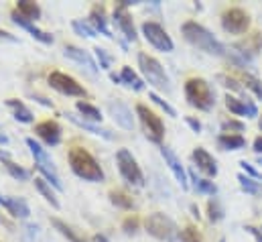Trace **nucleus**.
Masks as SVG:
<instances>
[{
  "instance_id": "1",
  "label": "nucleus",
  "mask_w": 262,
  "mask_h": 242,
  "mask_svg": "<svg viewBox=\"0 0 262 242\" xmlns=\"http://www.w3.org/2000/svg\"><path fill=\"white\" fill-rule=\"evenodd\" d=\"M181 33H183L185 41H189L197 49H201V51H205V53H209V55H217V57H224V55H226L224 43H220L203 25H199L195 21L183 23Z\"/></svg>"
},
{
  "instance_id": "2",
  "label": "nucleus",
  "mask_w": 262,
  "mask_h": 242,
  "mask_svg": "<svg viewBox=\"0 0 262 242\" xmlns=\"http://www.w3.org/2000/svg\"><path fill=\"white\" fill-rule=\"evenodd\" d=\"M69 167L77 177H81L85 182H104V169L100 167L96 157L81 147H73L69 151Z\"/></svg>"
},
{
  "instance_id": "3",
  "label": "nucleus",
  "mask_w": 262,
  "mask_h": 242,
  "mask_svg": "<svg viewBox=\"0 0 262 242\" xmlns=\"http://www.w3.org/2000/svg\"><path fill=\"white\" fill-rule=\"evenodd\" d=\"M185 98H187L189 106H193L201 112L211 110L215 104V94L203 77H189L185 82Z\"/></svg>"
},
{
  "instance_id": "4",
  "label": "nucleus",
  "mask_w": 262,
  "mask_h": 242,
  "mask_svg": "<svg viewBox=\"0 0 262 242\" xmlns=\"http://www.w3.org/2000/svg\"><path fill=\"white\" fill-rule=\"evenodd\" d=\"M138 67H140L144 79H146L152 88L163 90V92H169V90H171L169 75H167L165 67L161 65L159 59H155V57L148 55V53H138Z\"/></svg>"
},
{
  "instance_id": "5",
  "label": "nucleus",
  "mask_w": 262,
  "mask_h": 242,
  "mask_svg": "<svg viewBox=\"0 0 262 242\" xmlns=\"http://www.w3.org/2000/svg\"><path fill=\"white\" fill-rule=\"evenodd\" d=\"M144 228H146V232H148L150 236H155L157 240L175 242L179 238V228H177V224H175L169 216H165V214H161V212H155V214L146 216Z\"/></svg>"
},
{
  "instance_id": "6",
  "label": "nucleus",
  "mask_w": 262,
  "mask_h": 242,
  "mask_svg": "<svg viewBox=\"0 0 262 242\" xmlns=\"http://www.w3.org/2000/svg\"><path fill=\"white\" fill-rule=\"evenodd\" d=\"M136 116L144 128V134L148 140L161 145L165 138V124L161 120V116H157L152 110H148L144 104H136Z\"/></svg>"
},
{
  "instance_id": "7",
  "label": "nucleus",
  "mask_w": 262,
  "mask_h": 242,
  "mask_svg": "<svg viewBox=\"0 0 262 242\" xmlns=\"http://www.w3.org/2000/svg\"><path fill=\"white\" fill-rule=\"evenodd\" d=\"M142 35H144V39H146L155 49H159V51H163V53H171V51L175 49V43H173V39L169 37V33L165 31V27L159 25V23H155V21L142 23Z\"/></svg>"
},
{
  "instance_id": "8",
  "label": "nucleus",
  "mask_w": 262,
  "mask_h": 242,
  "mask_svg": "<svg viewBox=\"0 0 262 242\" xmlns=\"http://www.w3.org/2000/svg\"><path fill=\"white\" fill-rule=\"evenodd\" d=\"M116 165H118L120 175L130 183V185H136V187H142L144 185V175H142L136 159L132 157V153L128 149H120L116 153Z\"/></svg>"
},
{
  "instance_id": "9",
  "label": "nucleus",
  "mask_w": 262,
  "mask_h": 242,
  "mask_svg": "<svg viewBox=\"0 0 262 242\" xmlns=\"http://www.w3.org/2000/svg\"><path fill=\"white\" fill-rule=\"evenodd\" d=\"M47 82H49V86H51L53 90H57V92L63 94V96H75V98H85V96H88L85 88H83L75 77L67 75L63 71H51L49 77H47Z\"/></svg>"
},
{
  "instance_id": "10",
  "label": "nucleus",
  "mask_w": 262,
  "mask_h": 242,
  "mask_svg": "<svg viewBox=\"0 0 262 242\" xmlns=\"http://www.w3.org/2000/svg\"><path fill=\"white\" fill-rule=\"evenodd\" d=\"M222 27L230 35H244L250 29V14L242 8H228L222 14Z\"/></svg>"
},
{
  "instance_id": "11",
  "label": "nucleus",
  "mask_w": 262,
  "mask_h": 242,
  "mask_svg": "<svg viewBox=\"0 0 262 242\" xmlns=\"http://www.w3.org/2000/svg\"><path fill=\"white\" fill-rule=\"evenodd\" d=\"M226 108L236 114V116H246V118H256L258 116V108L254 104V100H250L248 96L246 98H236V96H226Z\"/></svg>"
},
{
  "instance_id": "12",
  "label": "nucleus",
  "mask_w": 262,
  "mask_h": 242,
  "mask_svg": "<svg viewBox=\"0 0 262 242\" xmlns=\"http://www.w3.org/2000/svg\"><path fill=\"white\" fill-rule=\"evenodd\" d=\"M161 155H163V159H165L167 167L171 169L173 177L179 182V185H181L183 189H187V187H189V177H187V171H185V167L181 165L179 157H177L169 147H161Z\"/></svg>"
},
{
  "instance_id": "13",
  "label": "nucleus",
  "mask_w": 262,
  "mask_h": 242,
  "mask_svg": "<svg viewBox=\"0 0 262 242\" xmlns=\"http://www.w3.org/2000/svg\"><path fill=\"white\" fill-rule=\"evenodd\" d=\"M35 134L49 147H57L61 143V126L55 120H43L35 126Z\"/></svg>"
},
{
  "instance_id": "14",
  "label": "nucleus",
  "mask_w": 262,
  "mask_h": 242,
  "mask_svg": "<svg viewBox=\"0 0 262 242\" xmlns=\"http://www.w3.org/2000/svg\"><path fill=\"white\" fill-rule=\"evenodd\" d=\"M234 51H236L238 55H242L244 59L250 61L252 57H256L262 51V35L260 33H250V35H246V39H242V41H238V43L234 45Z\"/></svg>"
},
{
  "instance_id": "15",
  "label": "nucleus",
  "mask_w": 262,
  "mask_h": 242,
  "mask_svg": "<svg viewBox=\"0 0 262 242\" xmlns=\"http://www.w3.org/2000/svg\"><path fill=\"white\" fill-rule=\"evenodd\" d=\"M108 112L110 116L114 118V122L118 126H122L124 130H132L134 128V116H132V110L120 100H112L108 102Z\"/></svg>"
},
{
  "instance_id": "16",
  "label": "nucleus",
  "mask_w": 262,
  "mask_h": 242,
  "mask_svg": "<svg viewBox=\"0 0 262 242\" xmlns=\"http://www.w3.org/2000/svg\"><path fill=\"white\" fill-rule=\"evenodd\" d=\"M63 55H66L67 59H71V61H75V63H79V65H83V67H85V71H88V73H92V75H96V73L100 71V65L94 61V57H92L85 49H79V47H75V45H66Z\"/></svg>"
},
{
  "instance_id": "17",
  "label": "nucleus",
  "mask_w": 262,
  "mask_h": 242,
  "mask_svg": "<svg viewBox=\"0 0 262 242\" xmlns=\"http://www.w3.org/2000/svg\"><path fill=\"white\" fill-rule=\"evenodd\" d=\"M114 23L116 27L120 29V33L124 35L126 41H136V27H134V21H132V14L128 12V8H122V6H116L114 8Z\"/></svg>"
},
{
  "instance_id": "18",
  "label": "nucleus",
  "mask_w": 262,
  "mask_h": 242,
  "mask_svg": "<svg viewBox=\"0 0 262 242\" xmlns=\"http://www.w3.org/2000/svg\"><path fill=\"white\" fill-rule=\"evenodd\" d=\"M0 206L12 216V218H29L31 216V208L27 204L25 197H10V195H2L0 193Z\"/></svg>"
},
{
  "instance_id": "19",
  "label": "nucleus",
  "mask_w": 262,
  "mask_h": 242,
  "mask_svg": "<svg viewBox=\"0 0 262 242\" xmlns=\"http://www.w3.org/2000/svg\"><path fill=\"white\" fill-rule=\"evenodd\" d=\"M10 18H12V23L14 25H18L20 29H25V31H29L37 41H41V43H45V45H51L53 43V35L51 33H47V31H41L39 27H35V23H31V21H27V18H23L16 10H12V14H10Z\"/></svg>"
},
{
  "instance_id": "20",
  "label": "nucleus",
  "mask_w": 262,
  "mask_h": 242,
  "mask_svg": "<svg viewBox=\"0 0 262 242\" xmlns=\"http://www.w3.org/2000/svg\"><path fill=\"white\" fill-rule=\"evenodd\" d=\"M90 21V25L96 29V33H102L104 37H108V39H116L114 35H112V31L108 29V18H106V10H104V6H100V4H96L92 10H90V16H88Z\"/></svg>"
},
{
  "instance_id": "21",
  "label": "nucleus",
  "mask_w": 262,
  "mask_h": 242,
  "mask_svg": "<svg viewBox=\"0 0 262 242\" xmlns=\"http://www.w3.org/2000/svg\"><path fill=\"white\" fill-rule=\"evenodd\" d=\"M193 161H195L197 169L201 173H205L207 177H215L217 175V163H215V159L203 147H197L195 151H193Z\"/></svg>"
},
{
  "instance_id": "22",
  "label": "nucleus",
  "mask_w": 262,
  "mask_h": 242,
  "mask_svg": "<svg viewBox=\"0 0 262 242\" xmlns=\"http://www.w3.org/2000/svg\"><path fill=\"white\" fill-rule=\"evenodd\" d=\"M27 147L31 149V155L35 157V165H37V169L39 167H45V169H55V165H53V159L47 155V151L39 145V143H35V138H27Z\"/></svg>"
},
{
  "instance_id": "23",
  "label": "nucleus",
  "mask_w": 262,
  "mask_h": 242,
  "mask_svg": "<svg viewBox=\"0 0 262 242\" xmlns=\"http://www.w3.org/2000/svg\"><path fill=\"white\" fill-rule=\"evenodd\" d=\"M66 116H67V120H71L75 126H79V128H83V130H88V132H92V134H96V136H104V138H108V140H110V138H114L110 130L100 128V126H96V124H92V122L83 120V118H79V116H75V114H71V112H67Z\"/></svg>"
},
{
  "instance_id": "24",
  "label": "nucleus",
  "mask_w": 262,
  "mask_h": 242,
  "mask_svg": "<svg viewBox=\"0 0 262 242\" xmlns=\"http://www.w3.org/2000/svg\"><path fill=\"white\" fill-rule=\"evenodd\" d=\"M14 10H16V12H18L23 18H27V21H31V23H35V21H39V18H41V6H39L37 2L18 0Z\"/></svg>"
},
{
  "instance_id": "25",
  "label": "nucleus",
  "mask_w": 262,
  "mask_h": 242,
  "mask_svg": "<svg viewBox=\"0 0 262 242\" xmlns=\"http://www.w3.org/2000/svg\"><path fill=\"white\" fill-rule=\"evenodd\" d=\"M6 106L12 110V116H14V120L18 122H25V124H29V122H33V112L20 102V100H16V98H8L6 100Z\"/></svg>"
},
{
  "instance_id": "26",
  "label": "nucleus",
  "mask_w": 262,
  "mask_h": 242,
  "mask_svg": "<svg viewBox=\"0 0 262 242\" xmlns=\"http://www.w3.org/2000/svg\"><path fill=\"white\" fill-rule=\"evenodd\" d=\"M217 147L224 151H238L246 147V138L242 134H220L217 136Z\"/></svg>"
},
{
  "instance_id": "27",
  "label": "nucleus",
  "mask_w": 262,
  "mask_h": 242,
  "mask_svg": "<svg viewBox=\"0 0 262 242\" xmlns=\"http://www.w3.org/2000/svg\"><path fill=\"white\" fill-rule=\"evenodd\" d=\"M187 177L193 182V189H195L197 193H203V195H215L217 193V185L213 182H209V179H203V177H197L193 171H189L187 173Z\"/></svg>"
},
{
  "instance_id": "28",
  "label": "nucleus",
  "mask_w": 262,
  "mask_h": 242,
  "mask_svg": "<svg viewBox=\"0 0 262 242\" xmlns=\"http://www.w3.org/2000/svg\"><path fill=\"white\" fill-rule=\"evenodd\" d=\"M35 189H37V191H39V193H41V195H43V197H45V199H47L55 210H59V208H61V204H59V199H57L55 191L51 189V185L45 182L43 177H35Z\"/></svg>"
},
{
  "instance_id": "29",
  "label": "nucleus",
  "mask_w": 262,
  "mask_h": 242,
  "mask_svg": "<svg viewBox=\"0 0 262 242\" xmlns=\"http://www.w3.org/2000/svg\"><path fill=\"white\" fill-rule=\"evenodd\" d=\"M120 82L126 86V88H130L134 92H140L142 88H144V82L132 71L130 67L126 65V67H122V71H120Z\"/></svg>"
},
{
  "instance_id": "30",
  "label": "nucleus",
  "mask_w": 262,
  "mask_h": 242,
  "mask_svg": "<svg viewBox=\"0 0 262 242\" xmlns=\"http://www.w3.org/2000/svg\"><path fill=\"white\" fill-rule=\"evenodd\" d=\"M75 108H77V112L83 116V120H88V122L102 120V112H100V108H96V106L90 104V102H77Z\"/></svg>"
},
{
  "instance_id": "31",
  "label": "nucleus",
  "mask_w": 262,
  "mask_h": 242,
  "mask_svg": "<svg viewBox=\"0 0 262 242\" xmlns=\"http://www.w3.org/2000/svg\"><path fill=\"white\" fill-rule=\"evenodd\" d=\"M110 201H112V206H116L120 210H132L134 208V199L122 189H112L110 191Z\"/></svg>"
},
{
  "instance_id": "32",
  "label": "nucleus",
  "mask_w": 262,
  "mask_h": 242,
  "mask_svg": "<svg viewBox=\"0 0 262 242\" xmlns=\"http://www.w3.org/2000/svg\"><path fill=\"white\" fill-rule=\"evenodd\" d=\"M51 224H53V228H55V230H59V234H61V236H66L69 242H85L81 236H77V234H75V230H73L71 226H67L63 220L53 218V220H51Z\"/></svg>"
},
{
  "instance_id": "33",
  "label": "nucleus",
  "mask_w": 262,
  "mask_h": 242,
  "mask_svg": "<svg viewBox=\"0 0 262 242\" xmlns=\"http://www.w3.org/2000/svg\"><path fill=\"white\" fill-rule=\"evenodd\" d=\"M207 218H209V222H213V224H217V222L224 220V208H222V201H220L217 197H211V199L207 201Z\"/></svg>"
},
{
  "instance_id": "34",
  "label": "nucleus",
  "mask_w": 262,
  "mask_h": 242,
  "mask_svg": "<svg viewBox=\"0 0 262 242\" xmlns=\"http://www.w3.org/2000/svg\"><path fill=\"white\" fill-rule=\"evenodd\" d=\"M2 165L6 167V171H8L14 179H18V182H29V179H31V173H29L27 169H23L20 165L12 163L10 159H4V161H2Z\"/></svg>"
},
{
  "instance_id": "35",
  "label": "nucleus",
  "mask_w": 262,
  "mask_h": 242,
  "mask_svg": "<svg viewBox=\"0 0 262 242\" xmlns=\"http://www.w3.org/2000/svg\"><path fill=\"white\" fill-rule=\"evenodd\" d=\"M71 27H73V31H75L77 35H81V37H90V39H96V37H98L96 29H94L90 23H83V21H73V23H71Z\"/></svg>"
},
{
  "instance_id": "36",
  "label": "nucleus",
  "mask_w": 262,
  "mask_h": 242,
  "mask_svg": "<svg viewBox=\"0 0 262 242\" xmlns=\"http://www.w3.org/2000/svg\"><path fill=\"white\" fill-rule=\"evenodd\" d=\"M238 182H240V187L246 191V193H258L260 191V183L256 182V179H252V177H248L246 173H240L238 175Z\"/></svg>"
},
{
  "instance_id": "37",
  "label": "nucleus",
  "mask_w": 262,
  "mask_h": 242,
  "mask_svg": "<svg viewBox=\"0 0 262 242\" xmlns=\"http://www.w3.org/2000/svg\"><path fill=\"white\" fill-rule=\"evenodd\" d=\"M244 84H246V88H248L258 100H262V82L256 77V75H252V73H244Z\"/></svg>"
},
{
  "instance_id": "38",
  "label": "nucleus",
  "mask_w": 262,
  "mask_h": 242,
  "mask_svg": "<svg viewBox=\"0 0 262 242\" xmlns=\"http://www.w3.org/2000/svg\"><path fill=\"white\" fill-rule=\"evenodd\" d=\"M244 128H246V124L240 120H224L222 122V130H224V134H240V132H244Z\"/></svg>"
},
{
  "instance_id": "39",
  "label": "nucleus",
  "mask_w": 262,
  "mask_h": 242,
  "mask_svg": "<svg viewBox=\"0 0 262 242\" xmlns=\"http://www.w3.org/2000/svg\"><path fill=\"white\" fill-rule=\"evenodd\" d=\"M179 238L181 242H203L201 240V234L195 226H185L181 232H179Z\"/></svg>"
},
{
  "instance_id": "40",
  "label": "nucleus",
  "mask_w": 262,
  "mask_h": 242,
  "mask_svg": "<svg viewBox=\"0 0 262 242\" xmlns=\"http://www.w3.org/2000/svg\"><path fill=\"white\" fill-rule=\"evenodd\" d=\"M148 98H150V100H152V102H155L157 106H161V108H163V110H165V112H167L169 116H173V118L177 116V110H175V108H173V106H171V104H169L167 100H163V98H161L159 94H155V92H150V94H148Z\"/></svg>"
},
{
  "instance_id": "41",
  "label": "nucleus",
  "mask_w": 262,
  "mask_h": 242,
  "mask_svg": "<svg viewBox=\"0 0 262 242\" xmlns=\"http://www.w3.org/2000/svg\"><path fill=\"white\" fill-rule=\"evenodd\" d=\"M94 51H96V57L100 61V69H110V65H112V55H110L104 47H96Z\"/></svg>"
},
{
  "instance_id": "42",
  "label": "nucleus",
  "mask_w": 262,
  "mask_h": 242,
  "mask_svg": "<svg viewBox=\"0 0 262 242\" xmlns=\"http://www.w3.org/2000/svg\"><path fill=\"white\" fill-rule=\"evenodd\" d=\"M217 79H220V82H222V86H224V88H228V90H234V92H240V90H242V86H240V82H238L236 77H230V75L220 73V75H217Z\"/></svg>"
},
{
  "instance_id": "43",
  "label": "nucleus",
  "mask_w": 262,
  "mask_h": 242,
  "mask_svg": "<svg viewBox=\"0 0 262 242\" xmlns=\"http://www.w3.org/2000/svg\"><path fill=\"white\" fill-rule=\"evenodd\" d=\"M138 226H140V222H138L136 216H128V218L122 222V230H124L126 234H136V232H138Z\"/></svg>"
},
{
  "instance_id": "44",
  "label": "nucleus",
  "mask_w": 262,
  "mask_h": 242,
  "mask_svg": "<svg viewBox=\"0 0 262 242\" xmlns=\"http://www.w3.org/2000/svg\"><path fill=\"white\" fill-rule=\"evenodd\" d=\"M240 167H242V171H244L248 177H252V179H262V173L258 171V169H254L252 163H248V161H240Z\"/></svg>"
},
{
  "instance_id": "45",
  "label": "nucleus",
  "mask_w": 262,
  "mask_h": 242,
  "mask_svg": "<svg viewBox=\"0 0 262 242\" xmlns=\"http://www.w3.org/2000/svg\"><path fill=\"white\" fill-rule=\"evenodd\" d=\"M244 230H246V232H250V234L256 238V242H262V230H260V228H254V226H246Z\"/></svg>"
},
{
  "instance_id": "46",
  "label": "nucleus",
  "mask_w": 262,
  "mask_h": 242,
  "mask_svg": "<svg viewBox=\"0 0 262 242\" xmlns=\"http://www.w3.org/2000/svg\"><path fill=\"white\" fill-rule=\"evenodd\" d=\"M0 41H8V43H16L18 39H16L14 35H10L8 31H2V29H0Z\"/></svg>"
},
{
  "instance_id": "47",
  "label": "nucleus",
  "mask_w": 262,
  "mask_h": 242,
  "mask_svg": "<svg viewBox=\"0 0 262 242\" xmlns=\"http://www.w3.org/2000/svg\"><path fill=\"white\" fill-rule=\"evenodd\" d=\"M185 122H187V124L193 128V132H201V122H199V120L191 118V116H187V118H185Z\"/></svg>"
},
{
  "instance_id": "48",
  "label": "nucleus",
  "mask_w": 262,
  "mask_h": 242,
  "mask_svg": "<svg viewBox=\"0 0 262 242\" xmlns=\"http://www.w3.org/2000/svg\"><path fill=\"white\" fill-rule=\"evenodd\" d=\"M252 149H254V153H258V155L262 157V136H256V138H254Z\"/></svg>"
},
{
  "instance_id": "49",
  "label": "nucleus",
  "mask_w": 262,
  "mask_h": 242,
  "mask_svg": "<svg viewBox=\"0 0 262 242\" xmlns=\"http://www.w3.org/2000/svg\"><path fill=\"white\" fill-rule=\"evenodd\" d=\"M37 102H41L43 106H47V108H53V102H49V100H45V98H41V96H33Z\"/></svg>"
},
{
  "instance_id": "50",
  "label": "nucleus",
  "mask_w": 262,
  "mask_h": 242,
  "mask_svg": "<svg viewBox=\"0 0 262 242\" xmlns=\"http://www.w3.org/2000/svg\"><path fill=\"white\" fill-rule=\"evenodd\" d=\"M94 242H108V238L102 236V234H96V236H94Z\"/></svg>"
},
{
  "instance_id": "51",
  "label": "nucleus",
  "mask_w": 262,
  "mask_h": 242,
  "mask_svg": "<svg viewBox=\"0 0 262 242\" xmlns=\"http://www.w3.org/2000/svg\"><path fill=\"white\" fill-rule=\"evenodd\" d=\"M0 145H8V136L0 132Z\"/></svg>"
},
{
  "instance_id": "52",
  "label": "nucleus",
  "mask_w": 262,
  "mask_h": 242,
  "mask_svg": "<svg viewBox=\"0 0 262 242\" xmlns=\"http://www.w3.org/2000/svg\"><path fill=\"white\" fill-rule=\"evenodd\" d=\"M4 159H8V153L4 149H0V161H4Z\"/></svg>"
},
{
  "instance_id": "53",
  "label": "nucleus",
  "mask_w": 262,
  "mask_h": 242,
  "mask_svg": "<svg viewBox=\"0 0 262 242\" xmlns=\"http://www.w3.org/2000/svg\"><path fill=\"white\" fill-rule=\"evenodd\" d=\"M191 212H193V216L199 220V210H197V206H191Z\"/></svg>"
},
{
  "instance_id": "54",
  "label": "nucleus",
  "mask_w": 262,
  "mask_h": 242,
  "mask_svg": "<svg viewBox=\"0 0 262 242\" xmlns=\"http://www.w3.org/2000/svg\"><path fill=\"white\" fill-rule=\"evenodd\" d=\"M258 126H260V130H262V118H260V122H258Z\"/></svg>"
},
{
  "instance_id": "55",
  "label": "nucleus",
  "mask_w": 262,
  "mask_h": 242,
  "mask_svg": "<svg viewBox=\"0 0 262 242\" xmlns=\"http://www.w3.org/2000/svg\"><path fill=\"white\" fill-rule=\"evenodd\" d=\"M258 161H260V165H262V157H260V159H258Z\"/></svg>"
},
{
  "instance_id": "56",
  "label": "nucleus",
  "mask_w": 262,
  "mask_h": 242,
  "mask_svg": "<svg viewBox=\"0 0 262 242\" xmlns=\"http://www.w3.org/2000/svg\"><path fill=\"white\" fill-rule=\"evenodd\" d=\"M220 242H224V240H220Z\"/></svg>"
},
{
  "instance_id": "57",
  "label": "nucleus",
  "mask_w": 262,
  "mask_h": 242,
  "mask_svg": "<svg viewBox=\"0 0 262 242\" xmlns=\"http://www.w3.org/2000/svg\"><path fill=\"white\" fill-rule=\"evenodd\" d=\"M260 230H262V228H260Z\"/></svg>"
}]
</instances>
